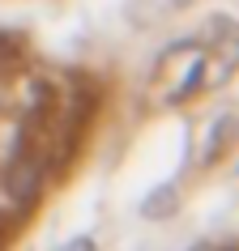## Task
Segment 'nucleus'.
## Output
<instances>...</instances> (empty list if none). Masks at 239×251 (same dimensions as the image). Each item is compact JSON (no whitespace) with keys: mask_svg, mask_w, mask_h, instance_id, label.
Wrapping results in <instances>:
<instances>
[{"mask_svg":"<svg viewBox=\"0 0 239 251\" xmlns=\"http://www.w3.org/2000/svg\"><path fill=\"white\" fill-rule=\"evenodd\" d=\"M73 251H90V243H77V247H73Z\"/></svg>","mask_w":239,"mask_h":251,"instance_id":"1","label":"nucleus"},{"mask_svg":"<svg viewBox=\"0 0 239 251\" xmlns=\"http://www.w3.org/2000/svg\"><path fill=\"white\" fill-rule=\"evenodd\" d=\"M201 251H218V247H201Z\"/></svg>","mask_w":239,"mask_h":251,"instance_id":"2","label":"nucleus"}]
</instances>
